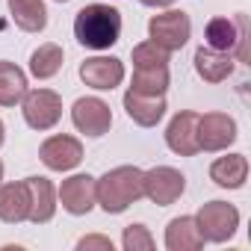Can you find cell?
Segmentation results:
<instances>
[{"instance_id":"obj_1","label":"cell","mask_w":251,"mask_h":251,"mask_svg":"<svg viewBox=\"0 0 251 251\" xmlns=\"http://www.w3.org/2000/svg\"><path fill=\"white\" fill-rule=\"evenodd\" d=\"M142 175L145 172L139 166H115L106 175L95 177V198H98L100 210L109 216H118L130 204H136L139 198H145Z\"/></svg>"},{"instance_id":"obj_2","label":"cell","mask_w":251,"mask_h":251,"mask_svg":"<svg viewBox=\"0 0 251 251\" xmlns=\"http://www.w3.org/2000/svg\"><path fill=\"white\" fill-rule=\"evenodd\" d=\"M74 39L86 50H109L121 39V12L109 3H89L74 15Z\"/></svg>"},{"instance_id":"obj_3","label":"cell","mask_w":251,"mask_h":251,"mask_svg":"<svg viewBox=\"0 0 251 251\" xmlns=\"http://www.w3.org/2000/svg\"><path fill=\"white\" fill-rule=\"evenodd\" d=\"M204 42L213 50L230 53L236 62H248V18L242 12L230 18H210L204 27Z\"/></svg>"},{"instance_id":"obj_4","label":"cell","mask_w":251,"mask_h":251,"mask_svg":"<svg viewBox=\"0 0 251 251\" xmlns=\"http://www.w3.org/2000/svg\"><path fill=\"white\" fill-rule=\"evenodd\" d=\"M195 222H198L204 242L222 245V242L233 239V233L239 230V210L227 201H207L195 213Z\"/></svg>"},{"instance_id":"obj_5","label":"cell","mask_w":251,"mask_h":251,"mask_svg":"<svg viewBox=\"0 0 251 251\" xmlns=\"http://www.w3.org/2000/svg\"><path fill=\"white\" fill-rule=\"evenodd\" d=\"M21 112L30 130H53L62 118V98L53 89H27L21 98Z\"/></svg>"},{"instance_id":"obj_6","label":"cell","mask_w":251,"mask_h":251,"mask_svg":"<svg viewBox=\"0 0 251 251\" xmlns=\"http://www.w3.org/2000/svg\"><path fill=\"white\" fill-rule=\"evenodd\" d=\"M148 39L157 48L175 53V50H180L192 39V21L180 9H166L163 15H154L148 21Z\"/></svg>"},{"instance_id":"obj_7","label":"cell","mask_w":251,"mask_h":251,"mask_svg":"<svg viewBox=\"0 0 251 251\" xmlns=\"http://www.w3.org/2000/svg\"><path fill=\"white\" fill-rule=\"evenodd\" d=\"M142 189L145 198L157 207H169L175 201H180V195L186 192V177L180 169L172 166H154L142 175Z\"/></svg>"},{"instance_id":"obj_8","label":"cell","mask_w":251,"mask_h":251,"mask_svg":"<svg viewBox=\"0 0 251 251\" xmlns=\"http://www.w3.org/2000/svg\"><path fill=\"white\" fill-rule=\"evenodd\" d=\"M71 121H74L77 133L98 139V136L109 133V127H112V109H109L106 100H100V98H95V95H86V98H77V100H74V106H71Z\"/></svg>"},{"instance_id":"obj_9","label":"cell","mask_w":251,"mask_h":251,"mask_svg":"<svg viewBox=\"0 0 251 251\" xmlns=\"http://www.w3.org/2000/svg\"><path fill=\"white\" fill-rule=\"evenodd\" d=\"M236 142V121L227 112H204L198 115V148L207 154L227 151Z\"/></svg>"},{"instance_id":"obj_10","label":"cell","mask_w":251,"mask_h":251,"mask_svg":"<svg viewBox=\"0 0 251 251\" xmlns=\"http://www.w3.org/2000/svg\"><path fill=\"white\" fill-rule=\"evenodd\" d=\"M39 160L50 172H71L83 163V142L77 136H68V133L48 136L39 145Z\"/></svg>"},{"instance_id":"obj_11","label":"cell","mask_w":251,"mask_h":251,"mask_svg":"<svg viewBox=\"0 0 251 251\" xmlns=\"http://www.w3.org/2000/svg\"><path fill=\"white\" fill-rule=\"evenodd\" d=\"M56 201L62 204V210L68 216L92 213V207L98 204V198H95V177L92 175H71V177H65L62 186L56 189Z\"/></svg>"},{"instance_id":"obj_12","label":"cell","mask_w":251,"mask_h":251,"mask_svg":"<svg viewBox=\"0 0 251 251\" xmlns=\"http://www.w3.org/2000/svg\"><path fill=\"white\" fill-rule=\"evenodd\" d=\"M166 145L177 157H195V154H201V148H198V112L183 109V112H177L169 121V127H166Z\"/></svg>"},{"instance_id":"obj_13","label":"cell","mask_w":251,"mask_h":251,"mask_svg":"<svg viewBox=\"0 0 251 251\" xmlns=\"http://www.w3.org/2000/svg\"><path fill=\"white\" fill-rule=\"evenodd\" d=\"M80 80L95 92H112L124 83V62L115 56H89L80 65Z\"/></svg>"},{"instance_id":"obj_14","label":"cell","mask_w":251,"mask_h":251,"mask_svg":"<svg viewBox=\"0 0 251 251\" xmlns=\"http://www.w3.org/2000/svg\"><path fill=\"white\" fill-rule=\"evenodd\" d=\"M166 109H169L166 95H142L133 89L124 92V112L139 127H157L166 115Z\"/></svg>"},{"instance_id":"obj_15","label":"cell","mask_w":251,"mask_h":251,"mask_svg":"<svg viewBox=\"0 0 251 251\" xmlns=\"http://www.w3.org/2000/svg\"><path fill=\"white\" fill-rule=\"evenodd\" d=\"M24 183H27V192H30V219H27V222H33V225H48V222L56 216V207H59L53 183H50L48 177H39V175L24 177Z\"/></svg>"},{"instance_id":"obj_16","label":"cell","mask_w":251,"mask_h":251,"mask_svg":"<svg viewBox=\"0 0 251 251\" xmlns=\"http://www.w3.org/2000/svg\"><path fill=\"white\" fill-rule=\"evenodd\" d=\"M30 219V192L27 183H0V222L21 225Z\"/></svg>"},{"instance_id":"obj_17","label":"cell","mask_w":251,"mask_h":251,"mask_svg":"<svg viewBox=\"0 0 251 251\" xmlns=\"http://www.w3.org/2000/svg\"><path fill=\"white\" fill-rule=\"evenodd\" d=\"M192 62H195V71H198V77L204 83H225L233 74V62L236 59L230 53H222V50H213V48L201 45L195 50Z\"/></svg>"},{"instance_id":"obj_18","label":"cell","mask_w":251,"mask_h":251,"mask_svg":"<svg viewBox=\"0 0 251 251\" xmlns=\"http://www.w3.org/2000/svg\"><path fill=\"white\" fill-rule=\"evenodd\" d=\"M210 180L222 189H242L248 180V157L245 154H225V157L213 160Z\"/></svg>"},{"instance_id":"obj_19","label":"cell","mask_w":251,"mask_h":251,"mask_svg":"<svg viewBox=\"0 0 251 251\" xmlns=\"http://www.w3.org/2000/svg\"><path fill=\"white\" fill-rule=\"evenodd\" d=\"M166 248L169 251H198V248H204V236L198 230L195 216H177L166 225Z\"/></svg>"},{"instance_id":"obj_20","label":"cell","mask_w":251,"mask_h":251,"mask_svg":"<svg viewBox=\"0 0 251 251\" xmlns=\"http://www.w3.org/2000/svg\"><path fill=\"white\" fill-rule=\"evenodd\" d=\"M9 15L18 30L24 33H42L48 27V6L45 0H6Z\"/></svg>"},{"instance_id":"obj_21","label":"cell","mask_w":251,"mask_h":251,"mask_svg":"<svg viewBox=\"0 0 251 251\" xmlns=\"http://www.w3.org/2000/svg\"><path fill=\"white\" fill-rule=\"evenodd\" d=\"M30 83H27V74L9 62V59H0V106H15L21 103V98L27 95Z\"/></svg>"},{"instance_id":"obj_22","label":"cell","mask_w":251,"mask_h":251,"mask_svg":"<svg viewBox=\"0 0 251 251\" xmlns=\"http://www.w3.org/2000/svg\"><path fill=\"white\" fill-rule=\"evenodd\" d=\"M62 62H65V50L53 42H45L30 53V74L36 80H50L62 71Z\"/></svg>"},{"instance_id":"obj_23","label":"cell","mask_w":251,"mask_h":251,"mask_svg":"<svg viewBox=\"0 0 251 251\" xmlns=\"http://www.w3.org/2000/svg\"><path fill=\"white\" fill-rule=\"evenodd\" d=\"M169 65H157V68H133V80L130 89L142 92V95H166L169 92Z\"/></svg>"},{"instance_id":"obj_24","label":"cell","mask_w":251,"mask_h":251,"mask_svg":"<svg viewBox=\"0 0 251 251\" xmlns=\"http://www.w3.org/2000/svg\"><path fill=\"white\" fill-rule=\"evenodd\" d=\"M169 50H163V48H157L151 39L148 42H142V45H136L133 48V68H157V65H169Z\"/></svg>"},{"instance_id":"obj_25","label":"cell","mask_w":251,"mask_h":251,"mask_svg":"<svg viewBox=\"0 0 251 251\" xmlns=\"http://www.w3.org/2000/svg\"><path fill=\"white\" fill-rule=\"evenodd\" d=\"M157 242H154V236H151V230L145 227V225H127L124 227V233H121V248L124 251H151Z\"/></svg>"},{"instance_id":"obj_26","label":"cell","mask_w":251,"mask_h":251,"mask_svg":"<svg viewBox=\"0 0 251 251\" xmlns=\"http://www.w3.org/2000/svg\"><path fill=\"white\" fill-rule=\"evenodd\" d=\"M112 239L109 236H100V233H89L83 239H77V251H112Z\"/></svg>"},{"instance_id":"obj_27","label":"cell","mask_w":251,"mask_h":251,"mask_svg":"<svg viewBox=\"0 0 251 251\" xmlns=\"http://www.w3.org/2000/svg\"><path fill=\"white\" fill-rule=\"evenodd\" d=\"M142 6H148V9H169L175 0H139Z\"/></svg>"},{"instance_id":"obj_28","label":"cell","mask_w":251,"mask_h":251,"mask_svg":"<svg viewBox=\"0 0 251 251\" xmlns=\"http://www.w3.org/2000/svg\"><path fill=\"white\" fill-rule=\"evenodd\" d=\"M3 139H6V127H3V121H0V145H3Z\"/></svg>"},{"instance_id":"obj_29","label":"cell","mask_w":251,"mask_h":251,"mask_svg":"<svg viewBox=\"0 0 251 251\" xmlns=\"http://www.w3.org/2000/svg\"><path fill=\"white\" fill-rule=\"evenodd\" d=\"M0 183H3V163H0Z\"/></svg>"},{"instance_id":"obj_30","label":"cell","mask_w":251,"mask_h":251,"mask_svg":"<svg viewBox=\"0 0 251 251\" xmlns=\"http://www.w3.org/2000/svg\"><path fill=\"white\" fill-rule=\"evenodd\" d=\"M56 3H68V0H56Z\"/></svg>"}]
</instances>
